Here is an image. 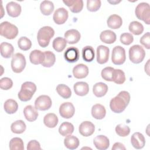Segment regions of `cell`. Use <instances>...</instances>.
<instances>
[{
	"label": "cell",
	"mask_w": 150,
	"mask_h": 150,
	"mask_svg": "<svg viewBox=\"0 0 150 150\" xmlns=\"http://www.w3.org/2000/svg\"><path fill=\"white\" fill-rule=\"evenodd\" d=\"M129 101V93L127 91H121L117 96L111 100L110 103V109L114 112L121 113L125 110Z\"/></svg>",
	"instance_id": "cell-1"
},
{
	"label": "cell",
	"mask_w": 150,
	"mask_h": 150,
	"mask_svg": "<svg viewBox=\"0 0 150 150\" xmlns=\"http://www.w3.org/2000/svg\"><path fill=\"white\" fill-rule=\"evenodd\" d=\"M54 35V30L52 27L45 26L41 28L38 30L37 35V39L39 46L42 47H47Z\"/></svg>",
	"instance_id": "cell-2"
},
{
	"label": "cell",
	"mask_w": 150,
	"mask_h": 150,
	"mask_svg": "<svg viewBox=\"0 0 150 150\" xmlns=\"http://www.w3.org/2000/svg\"><path fill=\"white\" fill-rule=\"evenodd\" d=\"M36 91V84L31 81H26L21 86V89L18 96L22 101H29Z\"/></svg>",
	"instance_id": "cell-3"
},
{
	"label": "cell",
	"mask_w": 150,
	"mask_h": 150,
	"mask_svg": "<svg viewBox=\"0 0 150 150\" xmlns=\"http://www.w3.org/2000/svg\"><path fill=\"white\" fill-rule=\"evenodd\" d=\"M18 34V28L11 23L5 21L0 25V35L8 39H13Z\"/></svg>",
	"instance_id": "cell-4"
},
{
	"label": "cell",
	"mask_w": 150,
	"mask_h": 150,
	"mask_svg": "<svg viewBox=\"0 0 150 150\" xmlns=\"http://www.w3.org/2000/svg\"><path fill=\"white\" fill-rule=\"evenodd\" d=\"M135 13L138 19L147 25L150 24V6L148 3H139L135 8Z\"/></svg>",
	"instance_id": "cell-5"
},
{
	"label": "cell",
	"mask_w": 150,
	"mask_h": 150,
	"mask_svg": "<svg viewBox=\"0 0 150 150\" xmlns=\"http://www.w3.org/2000/svg\"><path fill=\"white\" fill-rule=\"evenodd\" d=\"M145 56V52L144 48L139 45H135L129 49V60L135 64H138L143 61Z\"/></svg>",
	"instance_id": "cell-6"
},
{
	"label": "cell",
	"mask_w": 150,
	"mask_h": 150,
	"mask_svg": "<svg viewBox=\"0 0 150 150\" xmlns=\"http://www.w3.org/2000/svg\"><path fill=\"white\" fill-rule=\"evenodd\" d=\"M26 59L23 54L16 53L12 56L11 60V68L16 73H21L26 66Z\"/></svg>",
	"instance_id": "cell-7"
},
{
	"label": "cell",
	"mask_w": 150,
	"mask_h": 150,
	"mask_svg": "<svg viewBox=\"0 0 150 150\" xmlns=\"http://www.w3.org/2000/svg\"><path fill=\"white\" fill-rule=\"evenodd\" d=\"M126 60L125 50L121 46H115L112 51L111 60L115 65L122 64Z\"/></svg>",
	"instance_id": "cell-8"
},
{
	"label": "cell",
	"mask_w": 150,
	"mask_h": 150,
	"mask_svg": "<svg viewBox=\"0 0 150 150\" xmlns=\"http://www.w3.org/2000/svg\"><path fill=\"white\" fill-rule=\"evenodd\" d=\"M52 105V101L49 96L41 95L39 96L35 101V107L40 111L49 110Z\"/></svg>",
	"instance_id": "cell-9"
},
{
	"label": "cell",
	"mask_w": 150,
	"mask_h": 150,
	"mask_svg": "<svg viewBox=\"0 0 150 150\" xmlns=\"http://www.w3.org/2000/svg\"><path fill=\"white\" fill-rule=\"evenodd\" d=\"M75 112V108L70 102L63 103L59 107V114L63 118L69 119L71 118Z\"/></svg>",
	"instance_id": "cell-10"
},
{
	"label": "cell",
	"mask_w": 150,
	"mask_h": 150,
	"mask_svg": "<svg viewBox=\"0 0 150 150\" xmlns=\"http://www.w3.org/2000/svg\"><path fill=\"white\" fill-rule=\"evenodd\" d=\"M110 49L104 45H100L97 48V62L103 64L107 63L109 59Z\"/></svg>",
	"instance_id": "cell-11"
},
{
	"label": "cell",
	"mask_w": 150,
	"mask_h": 150,
	"mask_svg": "<svg viewBox=\"0 0 150 150\" xmlns=\"http://www.w3.org/2000/svg\"><path fill=\"white\" fill-rule=\"evenodd\" d=\"M68 16V11L64 8H59L54 11L53 19L56 24L62 25L66 22Z\"/></svg>",
	"instance_id": "cell-12"
},
{
	"label": "cell",
	"mask_w": 150,
	"mask_h": 150,
	"mask_svg": "<svg viewBox=\"0 0 150 150\" xmlns=\"http://www.w3.org/2000/svg\"><path fill=\"white\" fill-rule=\"evenodd\" d=\"M79 131L81 135L84 137H89L94 132L95 126L91 122L85 121L80 124Z\"/></svg>",
	"instance_id": "cell-13"
},
{
	"label": "cell",
	"mask_w": 150,
	"mask_h": 150,
	"mask_svg": "<svg viewBox=\"0 0 150 150\" xmlns=\"http://www.w3.org/2000/svg\"><path fill=\"white\" fill-rule=\"evenodd\" d=\"M64 57L66 60L69 63L76 62L79 59V50L75 47H68L64 53Z\"/></svg>",
	"instance_id": "cell-14"
},
{
	"label": "cell",
	"mask_w": 150,
	"mask_h": 150,
	"mask_svg": "<svg viewBox=\"0 0 150 150\" xmlns=\"http://www.w3.org/2000/svg\"><path fill=\"white\" fill-rule=\"evenodd\" d=\"M131 142L132 146L137 149H142L145 144L144 136L139 132L134 133L131 137Z\"/></svg>",
	"instance_id": "cell-15"
},
{
	"label": "cell",
	"mask_w": 150,
	"mask_h": 150,
	"mask_svg": "<svg viewBox=\"0 0 150 150\" xmlns=\"http://www.w3.org/2000/svg\"><path fill=\"white\" fill-rule=\"evenodd\" d=\"M93 143L96 148L98 150H105L110 146L109 139L103 135L96 136L93 139Z\"/></svg>",
	"instance_id": "cell-16"
},
{
	"label": "cell",
	"mask_w": 150,
	"mask_h": 150,
	"mask_svg": "<svg viewBox=\"0 0 150 150\" xmlns=\"http://www.w3.org/2000/svg\"><path fill=\"white\" fill-rule=\"evenodd\" d=\"M73 74L76 79H84L88 74V68L86 64L82 63L78 64L73 67Z\"/></svg>",
	"instance_id": "cell-17"
},
{
	"label": "cell",
	"mask_w": 150,
	"mask_h": 150,
	"mask_svg": "<svg viewBox=\"0 0 150 150\" xmlns=\"http://www.w3.org/2000/svg\"><path fill=\"white\" fill-rule=\"evenodd\" d=\"M81 35L76 29H70L64 33V39L69 44L77 43L80 39Z\"/></svg>",
	"instance_id": "cell-18"
},
{
	"label": "cell",
	"mask_w": 150,
	"mask_h": 150,
	"mask_svg": "<svg viewBox=\"0 0 150 150\" xmlns=\"http://www.w3.org/2000/svg\"><path fill=\"white\" fill-rule=\"evenodd\" d=\"M6 9L9 16L16 18L20 15L21 13V5L15 2H9L6 4Z\"/></svg>",
	"instance_id": "cell-19"
},
{
	"label": "cell",
	"mask_w": 150,
	"mask_h": 150,
	"mask_svg": "<svg viewBox=\"0 0 150 150\" xmlns=\"http://www.w3.org/2000/svg\"><path fill=\"white\" fill-rule=\"evenodd\" d=\"M63 2L73 13H79L83 9V1L82 0H69L63 1Z\"/></svg>",
	"instance_id": "cell-20"
},
{
	"label": "cell",
	"mask_w": 150,
	"mask_h": 150,
	"mask_svg": "<svg viewBox=\"0 0 150 150\" xmlns=\"http://www.w3.org/2000/svg\"><path fill=\"white\" fill-rule=\"evenodd\" d=\"M23 114L25 118L29 122L35 121L39 115L37 109L31 105H28L24 108Z\"/></svg>",
	"instance_id": "cell-21"
},
{
	"label": "cell",
	"mask_w": 150,
	"mask_h": 150,
	"mask_svg": "<svg viewBox=\"0 0 150 150\" xmlns=\"http://www.w3.org/2000/svg\"><path fill=\"white\" fill-rule=\"evenodd\" d=\"M73 89L75 94L79 96H84L89 91L88 84L84 81H79L74 84Z\"/></svg>",
	"instance_id": "cell-22"
},
{
	"label": "cell",
	"mask_w": 150,
	"mask_h": 150,
	"mask_svg": "<svg viewBox=\"0 0 150 150\" xmlns=\"http://www.w3.org/2000/svg\"><path fill=\"white\" fill-rule=\"evenodd\" d=\"M0 52L1 56L4 58L8 59L13 56L14 48L11 43L4 42L0 45Z\"/></svg>",
	"instance_id": "cell-23"
},
{
	"label": "cell",
	"mask_w": 150,
	"mask_h": 150,
	"mask_svg": "<svg viewBox=\"0 0 150 150\" xmlns=\"http://www.w3.org/2000/svg\"><path fill=\"white\" fill-rule=\"evenodd\" d=\"M106 114V110L105 107L100 104H96L91 108V115L97 120L103 119Z\"/></svg>",
	"instance_id": "cell-24"
},
{
	"label": "cell",
	"mask_w": 150,
	"mask_h": 150,
	"mask_svg": "<svg viewBox=\"0 0 150 150\" xmlns=\"http://www.w3.org/2000/svg\"><path fill=\"white\" fill-rule=\"evenodd\" d=\"M100 40L107 44H111L115 42L117 36L115 33L111 30H105L100 35Z\"/></svg>",
	"instance_id": "cell-25"
},
{
	"label": "cell",
	"mask_w": 150,
	"mask_h": 150,
	"mask_svg": "<svg viewBox=\"0 0 150 150\" xmlns=\"http://www.w3.org/2000/svg\"><path fill=\"white\" fill-rule=\"evenodd\" d=\"M107 23L110 28L112 29H117L122 26V20L121 16L119 15L113 14L108 17L107 21Z\"/></svg>",
	"instance_id": "cell-26"
},
{
	"label": "cell",
	"mask_w": 150,
	"mask_h": 150,
	"mask_svg": "<svg viewBox=\"0 0 150 150\" xmlns=\"http://www.w3.org/2000/svg\"><path fill=\"white\" fill-rule=\"evenodd\" d=\"M45 59L44 52L39 50H34L29 54L30 62L33 64H42Z\"/></svg>",
	"instance_id": "cell-27"
},
{
	"label": "cell",
	"mask_w": 150,
	"mask_h": 150,
	"mask_svg": "<svg viewBox=\"0 0 150 150\" xmlns=\"http://www.w3.org/2000/svg\"><path fill=\"white\" fill-rule=\"evenodd\" d=\"M108 91V86L103 82L96 83L93 87V94L97 97H102L106 94Z\"/></svg>",
	"instance_id": "cell-28"
},
{
	"label": "cell",
	"mask_w": 150,
	"mask_h": 150,
	"mask_svg": "<svg viewBox=\"0 0 150 150\" xmlns=\"http://www.w3.org/2000/svg\"><path fill=\"white\" fill-rule=\"evenodd\" d=\"M64 144L65 146L69 149H75L78 148L80 142L79 139L76 137L69 135L66 136L64 139Z\"/></svg>",
	"instance_id": "cell-29"
},
{
	"label": "cell",
	"mask_w": 150,
	"mask_h": 150,
	"mask_svg": "<svg viewBox=\"0 0 150 150\" xmlns=\"http://www.w3.org/2000/svg\"><path fill=\"white\" fill-rule=\"evenodd\" d=\"M58 118L55 114L48 113L44 117L43 122L48 128H54L58 124Z\"/></svg>",
	"instance_id": "cell-30"
},
{
	"label": "cell",
	"mask_w": 150,
	"mask_h": 150,
	"mask_svg": "<svg viewBox=\"0 0 150 150\" xmlns=\"http://www.w3.org/2000/svg\"><path fill=\"white\" fill-rule=\"evenodd\" d=\"M5 111L9 114H14L18 109V104L17 102L13 99H8L5 101L4 104Z\"/></svg>",
	"instance_id": "cell-31"
},
{
	"label": "cell",
	"mask_w": 150,
	"mask_h": 150,
	"mask_svg": "<svg viewBox=\"0 0 150 150\" xmlns=\"http://www.w3.org/2000/svg\"><path fill=\"white\" fill-rule=\"evenodd\" d=\"M40 10L41 13L45 15H50L54 10V5L52 1H43L40 5Z\"/></svg>",
	"instance_id": "cell-32"
},
{
	"label": "cell",
	"mask_w": 150,
	"mask_h": 150,
	"mask_svg": "<svg viewBox=\"0 0 150 150\" xmlns=\"http://www.w3.org/2000/svg\"><path fill=\"white\" fill-rule=\"evenodd\" d=\"M82 57L87 62H92L95 57L94 50L91 46H86L82 49Z\"/></svg>",
	"instance_id": "cell-33"
},
{
	"label": "cell",
	"mask_w": 150,
	"mask_h": 150,
	"mask_svg": "<svg viewBox=\"0 0 150 150\" xmlns=\"http://www.w3.org/2000/svg\"><path fill=\"white\" fill-rule=\"evenodd\" d=\"M125 81L124 72L121 69H114L112 73V81L117 84H123Z\"/></svg>",
	"instance_id": "cell-34"
},
{
	"label": "cell",
	"mask_w": 150,
	"mask_h": 150,
	"mask_svg": "<svg viewBox=\"0 0 150 150\" xmlns=\"http://www.w3.org/2000/svg\"><path fill=\"white\" fill-rule=\"evenodd\" d=\"M73 131L74 126L71 123L69 122H63L59 128V134L63 137L71 135L73 132Z\"/></svg>",
	"instance_id": "cell-35"
},
{
	"label": "cell",
	"mask_w": 150,
	"mask_h": 150,
	"mask_svg": "<svg viewBox=\"0 0 150 150\" xmlns=\"http://www.w3.org/2000/svg\"><path fill=\"white\" fill-rule=\"evenodd\" d=\"M26 128V125L25 122L22 120H17L13 122L11 125V129L13 133L22 134L25 132Z\"/></svg>",
	"instance_id": "cell-36"
},
{
	"label": "cell",
	"mask_w": 150,
	"mask_h": 150,
	"mask_svg": "<svg viewBox=\"0 0 150 150\" xmlns=\"http://www.w3.org/2000/svg\"><path fill=\"white\" fill-rule=\"evenodd\" d=\"M44 54L45 59L41 64L45 67H50L53 66L56 61L55 54L50 51L45 52Z\"/></svg>",
	"instance_id": "cell-37"
},
{
	"label": "cell",
	"mask_w": 150,
	"mask_h": 150,
	"mask_svg": "<svg viewBox=\"0 0 150 150\" xmlns=\"http://www.w3.org/2000/svg\"><path fill=\"white\" fill-rule=\"evenodd\" d=\"M56 91L59 95L64 99H67L71 96V91L70 88L64 84H58L56 87Z\"/></svg>",
	"instance_id": "cell-38"
},
{
	"label": "cell",
	"mask_w": 150,
	"mask_h": 150,
	"mask_svg": "<svg viewBox=\"0 0 150 150\" xmlns=\"http://www.w3.org/2000/svg\"><path fill=\"white\" fill-rule=\"evenodd\" d=\"M129 30L135 35H139L144 31V26L138 21L131 22L128 26Z\"/></svg>",
	"instance_id": "cell-39"
},
{
	"label": "cell",
	"mask_w": 150,
	"mask_h": 150,
	"mask_svg": "<svg viewBox=\"0 0 150 150\" xmlns=\"http://www.w3.org/2000/svg\"><path fill=\"white\" fill-rule=\"evenodd\" d=\"M66 45V40L62 37H57L55 38L52 43L53 49L57 52H62L65 49Z\"/></svg>",
	"instance_id": "cell-40"
},
{
	"label": "cell",
	"mask_w": 150,
	"mask_h": 150,
	"mask_svg": "<svg viewBox=\"0 0 150 150\" xmlns=\"http://www.w3.org/2000/svg\"><path fill=\"white\" fill-rule=\"evenodd\" d=\"M9 149L11 150H23L24 145L22 139L18 137H15L9 142Z\"/></svg>",
	"instance_id": "cell-41"
},
{
	"label": "cell",
	"mask_w": 150,
	"mask_h": 150,
	"mask_svg": "<svg viewBox=\"0 0 150 150\" xmlns=\"http://www.w3.org/2000/svg\"><path fill=\"white\" fill-rule=\"evenodd\" d=\"M18 45L19 49L23 51H26L30 49L32 46V42L28 38L22 36L18 40Z\"/></svg>",
	"instance_id": "cell-42"
},
{
	"label": "cell",
	"mask_w": 150,
	"mask_h": 150,
	"mask_svg": "<svg viewBox=\"0 0 150 150\" xmlns=\"http://www.w3.org/2000/svg\"><path fill=\"white\" fill-rule=\"evenodd\" d=\"M115 132L118 135L124 137L129 135L130 133V128L128 125L120 124L116 126Z\"/></svg>",
	"instance_id": "cell-43"
},
{
	"label": "cell",
	"mask_w": 150,
	"mask_h": 150,
	"mask_svg": "<svg viewBox=\"0 0 150 150\" xmlns=\"http://www.w3.org/2000/svg\"><path fill=\"white\" fill-rule=\"evenodd\" d=\"M101 3L100 0H87V8L90 12L97 11L100 6Z\"/></svg>",
	"instance_id": "cell-44"
},
{
	"label": "cell",
	"mask_w": 150,
	"mask_h": 150,
	"mask_svg": "<svg viewBox=\"0 0 150 150\" xmlns=\"http://www.w3.org/2000/svg\"><path fill=\"white\" fill-rule=\"evenodd\" d=\"M114 68L112 67H106L104 68L101 73L102 78L108 81H112V73L114 70Z\"/></svg>",
	"instance_id": "cell-45"
},
{
	"label": "cell",
	"mask_w": 150,
	"mask_h": 150,
	"mask_svg": "<svg viewBox=\"0 0 150 150\" xmlns=\"http://www.w3.org/2000/svg\"><path fill=\"white\" fill-rule=\"evenodd\" d=\"M13 86L12 80L9 77H3L0 80V87L2 90H8Z\"/></svg>",
	"instance_id": "cell-46"
},
{
	"label": "cell",
	"mask_w": 150,
	"mask_h": 150,
	"mask_svg": "<svg viewBox=\"0 0 150 150\" xmlns=\"http://www.w3.org/2000/svg\"><path fill=\"white\" fill-rule=\"evenodd\" d=\"M120 42L125 45H129L133 42L134 37L131 33H123L120 36Z\"/></svg>",
	"instance_id": "cell-47"
},
{
	"label": "cell",
	"mask_w": 150,
	"mask_h": 150,
	"mask_svg": "<svg viewBox=\"0 0 150 150\" xmlns=\"http://www.w3.org/2000/svg\"><path fill=\"white\" fill-rule=\"evenodd\" d=\"M140 43L147 49H150V35L149 32L145 33L139 40Z\"/></svg>",
	"instance_id": "cell-48"
},
{
	"label": "cell",
	"mask_w": 150,
	"mask_h": 150,
	"mask_svg": "<svg viewBox=\"0 0 150 150\" xmlns=\"http://www.w3.org/2000/svg\"><path fill=\"white\" fill-rule=\"evenodd\" d=\"M28 150H33V149H42L40 144L36 140H31L30 141L27 145Z\"/></svg>",
	"instance_id": "cell-49"
},
{
	"label": "cell",
	"mask_w": 150,
	"mask_h": 150,
	"mask_svg": "<svg viewBox=\"0 0 150 150\" xmlns=\"http://www.w3.org/2000/svg\"><path fill=\"white\" fill-rule=\"evenodd\" d=\"M125 149L126 148L125 147V146L121 142H115L112 147V150H117V149L125 150Z\"/></svg>",
	"instance_id": "cell-50"
},
{
	"label": "cell",
	"mask_w": 150,
	"mask_h": 150,
	"mask_svg": "<svg viewBox=\"0 0 150 150\" xmlns=\"http://www.w3.org/2000/svg\"><path fill=\"white\" fill-rule=\"evenodd\" d=\"M149 60H148L146 64L145 65V71L146 72L148 75L149 74Z\"/></svg>",
	"instance_id": "cell-51"
},
{
	"label": "cell",
	"mask_w": 150,
	"mask_h": 150,
	"mask_svg": "<svg viewBox=\"0 0 150 150\" xmlns=\"http://www.w3.org/2000/svg\"><path fill=\"white\" fill-rule=\"evenodd\" d=\"M120 2H121L120 1H112V2H111V1H108V2H109V3H110V4H118V3Z\"/></svg>",
	"instance_id": "cell-52"
}]
</instances>
